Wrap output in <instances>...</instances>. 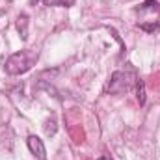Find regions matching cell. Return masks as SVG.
I'll use <instances>...</instances> for the list:
<instances>
[{
  "label": "cell",
  "instance_id": "6da1fadb",
  "mask_svg": "<svg viewBox=\"0 0 160 160\" xmlns=\"http://www.w3.org/2000/svg\"><path fill=\"white\" fill-rule=\"evenodd\" d=\"M138 26L145 32H158L160 30V2L145 0L136 8Z\"/></svg>",
  "mask_w": 160,
  "mask_h": 160
},
{
  "label": "cell",
  "instance_id": "7a4b0ae2",
  "mask_svg": "<svg viewBox=\"0 0 160 160\" xmlns=\"http://www.w3.org/2000/svg\"><path fill=\"white\" fill-rule=\"evenodd\" d=\"M38 60V52L36 50H21V52H15L8 58L6 62V71L9 75H22L26 71L32 69V65L36 63Z\"/></svg>",
  "mask_w": 160,
  "mask_h": 160
},
{
  "label": "cell",
  "instance_id": "3957f363",
  "mask_svg": "<svg viewBox=\"0 0 160 160\" xmlns=\"http://www.w3.org/2000/svg\"><path fill=\"white\" fill-rule=\"evenodd\" d=\"M134 82H136V77H132L130 73H123V71H116L110 80H108V86H106V91H110V93H125V91H128L132 86H134Z\"/></svg>",
  "mask_w": 160,
  "mask_h": 160
},
{
  "label": "cell",
  "instance_id": "277c9868",
  "mask_svg": "<svg viewBox=\"0 0 160 160\" xmlns=\"http://www.w3.org/2000/svg\"><path fill=\"white\" fill-rule=\"evenodd\" d=\"M28 147L32 151V155L38 160H47V151H45V145L38 136H30L28 138Z\"/></svg>",
  "mask_w": 160,
  "mask_h": 160
},
{
  "label": "cell",
  "instance_id": "5b68a950",
  "mask_svg": "<svg viewBox=\"0 0 160 160\" xmlns=\"http://www.w3.org/2000/svg\"><path fill=\"white\" fill-rule=\"evenodd\" d=\"M134 88H136V99H138V102L140 104H145V86H143V80L136 77Z\"/></svg>",
  "mask_w": 160,
  "mask_h": 160
},
{
  "label": "cell",
  "instance_id": "8992f818",
  "mask_svg": "<svg viewBox=\"0 0 160 160\" xmlns=\"http://www.w3.org/2000/svg\"><path fill=\"white\" fill-rule=\"evenodd\" d=\"M17 28H19V32H21V38L26 39V38H28V36H26V34H28V30H26V28H28V17H26L24 13L19 15V19H17Z\"/></svg>",
  "mask_w": 160,
  "mask_h": 160
},
{
  "label": "cell",
  "instance_id": "52a82bcc",
  "mask_svg": "<svg viewBox=\"0 0 160 160\" xmlns=\"http://www.w3.org/2000/svg\"><path fill=\"white\" fill-rule=\"evenodd\" d=\"M45 134L47 136H54L56 134V121L54 119H48L45 123Z\"/></svg>",
  "mask_w": 160,
  "mask_h": 160
},
{
  "label": "cell",
  "instance_id": "ba28073f",
  "mask_svg": "<svg viewBox=\"0 0 160 160\" xmlns=\"http://www.w3.org/2000/svg\"><path fill=\"white\" fill-rule=\"evenodd\" d=\"M45 6H71L75 0H43Z\"/></svg>",
  "mask_w": 160,
  "mask_h": 160
},
{
  "label": "cell",
  "instance_id": "9c48e42d",
  "mask_svg": "<svg viewBox=\"0 0 160 160\" xmlns=\"http://www.w3.org/2000/svg\"><path fill=\"white\" fill-rule=\"evenodd\" d=\"M99 160H114V158H110V157H101Z\"/></svg>",
  "mask_w": 160,
  "mask_h": 160
},
{
  "label": "cell",
  "instance_id": "30bf717a",
  "mask_svg": "<svg viewBox=\"0 0 160 160\" xmlns=\"http://www.w3.org/2000/svg\"><path fill=\"white\" fill-rule=\"evenodd\" d=\"M30 2H32V4H34V2H38V0H30Z\"/></svg>",
  "mask_w": 160,
  "mask_h": 160
}]
</instances>
